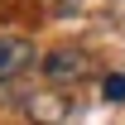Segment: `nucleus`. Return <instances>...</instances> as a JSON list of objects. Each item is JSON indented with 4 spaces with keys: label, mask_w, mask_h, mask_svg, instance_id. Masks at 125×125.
I'll return each instance as SVG.
<instances>
[{
    "label": "nucleus",
    "mask_w": 125,
    "mask_h": 125,
    "mask_svg": "<svg viewBox=\"0 0 125 125\" xmlns=\"http://www.w3.org/2000/svg\"><path fill=\"white\" fill-rule=\"evenodd\" d=\"M24 67H34V43L15 39V34H0V82H15Z\"/></svg>",
    "instance_id": "nucleus-1"
},
{
    "label": "nucleus",
    "mask_w": 125,
    "mask_h": 125,
    "mask_svg": "<svg viewBox=\"0 0 125 125\" xmlns=\"http://www.w3.org/2000/svg\"><path fill=\"white\" fill-rule=\"evenodd\" d=\"M82 72H87V58H82L77 48H58V53L43 58V77L48 82H77Z\"/></svg>",
    "instance_id": "nucleus-2"
},
{
    "label": "nucleus",
    "mask_w": 125,
    "mask_h": 125,
    "mask_svg": "<svg viewBox=\"0 0 125 125\" xmlns=\"http://www.w3.org/2000/svg\"><path fill=\"white\" fill-rule=\"evenodd\" d=\"M101 96H106V101H125V77L120 72H111V77L101 82Z\"/></svg>",
    "instance_id": "nucleus-3"
}]
</instances>
